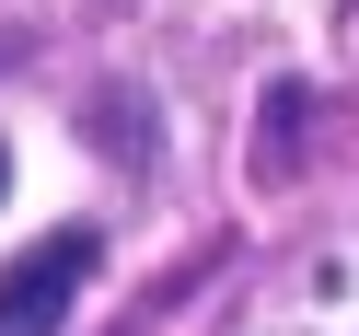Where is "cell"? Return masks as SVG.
Returning <instances> with one entry per match:
<instances>
[{"instance_id":"2","label":"cell","mask_w":359,"mask_h":336,"mask_svg":"<svg viewBox=\"0 0 359 336\" xmlns=\"http://www.w3.org/2000/svg\"><path fill=\"white\" fill-rule=\"evenodd\" d=\"M0 186H12V151H0Z\"/></svg>"},{"instance_id":"1","label":"cell","mask_w":359,"mask_h":336,"mask_svg":"<svg viewBox=\"0 0 359 336\" xmlns=\"http://www.w3.org/2000/svg\"><path fill=\"white\" fill-rule=\"evenodd\" d=\"M104 243L93 220H58V232H35V255L0 267V336H70V302L93 290Z\"/></svg>"}]
</instances>
